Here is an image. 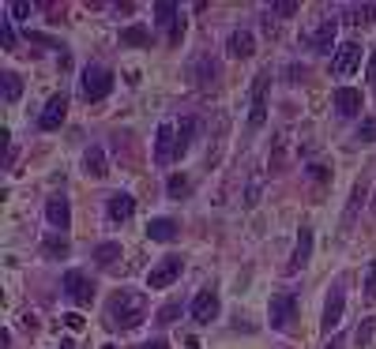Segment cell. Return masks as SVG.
<instances>
[{
    "mask_svg": "<svg viewBox=\"0 0 376 349\" xmlns=\"http://www.w3.org/2000/svg\"><path fill=\"white\" fill-rule=\"evenodd\" d=\"M105 316H110V327L132 331L147 319V297L136 289H117L110 297V304H105Z\"/></svg>",
    "mask_w": 376,
    "mask_h": 349,
    "instance_id": "cell-1",
    "label": "cell"
},
{
    "mask_svg": "<svg viewBox=\"0 0 376 349\" xmlns=\"http://www.w3.org/2000/svg\"><path fill=\"white\" fill-rule=\"evenodd\" d=\"M79 90H83L87 102H102L105 94L113 90V72L102 68V64H90V68L83 72V79H79Z\"/></svg>",
    "mask_w": 376,
    "mask_h": 349,
    "instance_id": "cell-2",
    "label": "cell"
},
{
    "mask_svg": "<svg viewBox=\"0 0 376 349\" xmlns=\"http://www.w3.org/2000/svg\"><path fill=\"white\" fill-rule=\"evenodd\" d=\"M335 31H339V19H331V16H324L313 31H305V38L301 42L313 49V53H331V45H335Z\"/></svg>",
    "mask_w": 376,
    "mask_h": 349,
    "instance_id": "cell-3",
    "label": "cell"
},
{
    "mask_svg": "<svg viewBox=\"0 0 376 349\" xmlns=\"http://www.w3.org/2000/svg\"><path fill=\"white\" fill-rule=\"evenodd\" d=\"M267 316H271V327L275 331H290L293 327V316H298V301H293V293H275Z\"/></svg>",
    "mask_w": 376,
    "mask_h": 349,
    "instance_id": "cell-4",
    "label": "cell"
},
{
    "mask_svg": "<svg viewBox=\"0 0 376 349\" xmlns=\"http://www.w3.org/2000/svg\"><path fill=\"white\" fill-rule=\"evenodd\" d=\"M155 162L158 166L177 162V124H158V131H155Z\"/></svg>",
    "mask_w": 376,
    "mask_h": 349,
    "instance_id": "cell-5",
    "label": "cell"
},
{
    "mask_svg": "<svg viewBox=\"0 0 376 349\" xmlns=\"http://www.w3.org/2000/svg\"><path fill=\"white\" fill-rule=\"evenodd\" d=\"M267 87H271V72H263L252 87V113H249V131H260L267 120Z\"/></svg>",
    "mask_w": 376,
    "mask_h": 349,
    "instance_id": "cell-6",
    "label": "cell"
},
{
    "mask_svg": "<svg viewBox=\"0 0 376 349\" xmlns=\"http://www.w3.org/2000/svg\"><path fill=\"white\" fill-rule=\"evenodd\" d=\"M357 68H361V45L357 42H343L339 53H335V60H331V75L346 79V75H354Z\"/></svg>",
    "mask_w": 376,
    "mask_h": 349,
    "instance_id": "cell-7",
    "label": "cell"
},
{
    "mask_svg": "<svg viewBox=\"0 0 376 349\" xmlns=\"http://www.w3.org/2000/svg\"><path fill=\"white\" fill-rule=\"evenodd\" d=\"M181 256H166L162 263H155L151 267V274H147V286L151 289H166V286H173L177 281V274H181Z\"/></svg>",
    "mask_w": 376,
    "mask_h": 349,
    "instance_id": "cell-8",
    "label": "cell"
},
{
    "mask_svg": "<svg viewBox=\"0 0 376 349\" xmlns=\"http://www.w3.org/2000/svg\"><path fill=\"white\" fill-rule=\"evenodd\" d=\"M64 297H68L72 304H90V301H94L90 278H87L83 271H68V274H64Z\"/></svg>",
    "mask_w": 376,
    "mask_h": 349,
    "instance_id": "cell-9",
    "label": "cell"
},
{
    "mask_svg": "<svg viewBox=\"0 0 376 349\" xmlns=\"http://www.w3.org/2000/svg\"><path fill=\"white\" fill-rule=\"evenodd\" d=\"M343 312H346V289H343V286H331V293H328V304H324V319H320V327H324V334H331L335 327L343 323Z\"/></svg>",
    "mask_w": 376,
    "mask_h": 349,
    "instance_id": "cell-10",
    "label": "cell"
},
{
    "mask_svg": "<svg viewBox=\"0 0 376 349\" xmlns=\"http://www.w3.org/2000/svg\"><path fill=\"white\" fill-rule=\"evenodd\" d=\"M64 117H68V94L57 90V94L46 102V109H42V117H38V124H42L46 131H53V128L64 124Z\"/></svg>",
    "mask_w": 376,
    "mask_h": 349,
    "instance_id": "cell-11",
    "label": "cell"
},
{
    "mask_svg": "<svg viewBox=\"0 0 376 349\" xmlns=\"http://www.w3.org/2000/svg\"><path fill=\"white\" fill-rule=\"evenodd\" d=\"M46 222L53 225V230H68L72 225V203H68V195H49V203H46Z\"/></svg>",
    "mask_w": 376,
    "mask_h": 349,
    "instance_id": "cell-12",
    "label": "cell"
},
{
    "mask_svg": "<svg viewBox=\"0 0 376 349\" xmlns=\"http://www.w3.org/2000/svg\"><path fill=\"white\" fill-rule=\"evenodd\" d=\"M132 214H136V199H132L128 192H117L110 195V203H105V218H110L113 225H125Z\"/></svg>",
    "mask_w": 376,
    "mask_h": 349,
    "instance_id": "cell-13",
    "label": "cell"
},
{
    "mask_svg": "<svg viewBox=\"0 0 376 349\" xmlns=\"http://www.w3.org/2000/svg\"><path fill=\"white\" fill-rule=\"evenodd\" d=\"M219 316V293L214 289H204L192 297V319L196 323H211V319Z\"/></svg>",
    "mask_w": 376,
    "mask_h": 349,
    "instance_id": "cell-14",
    "label": "cell"
},
{
    "mask_svg": "<svg viewBox=\"0 0 376 349\" xmlns=\"http://www.w3.org/2000/svg\"><path fill=\"white\" fill-rule=\"evenodd\" d=\"M361 105H365L361 90H354V87H339V90H335V109H339V117H357Z\"/></svg>",
    "mask_w": 376,
    "mask_h": 349,
    "instance_id": "cell-15",
    "label": "cell"
},
{
    "mask_svg": "<svg viewBox=\"0 0 376 349\" xmlns=\"http://www.w3.org/2000/svg\"><path fill=\"white\" fill-rule=\"evenodd\" d=\"M308 256H313V230H308V225H301V230H298V245H293L290 271H298V267H305V263H308Z\"/></svg>",
    "mask_w": 376,
    "mask_h": 349,
    "instance_id": "cell-16",
    "label": "cell"
},
{
    "mask_svg": "<svg viewBox=\"0 0 376 349\" xmlns=\"http://www.w3.org/2000/svg\"><path fill=\"white\" fill-rule=\"evenodd\" d=\"M177 222L173 218H155L151 225H147V237L151 240H158V245H169V240H177Z\"/></svg>",
    "mask_w": 376,
    "mask_h": 349,
    "instance_id": "cell-17",
    "label": "cell"
},
{
    "mask_svg": "<svg viewBox=\"0 0 376 349\" xmlns=\"http://www.w3.org/2000/svg\"><path fill=\"white\" fill-rule=\"evenodd\" d=\"M226 49H230V57L245 60V57H252V53H256V42H252V34H249V31H234V34H230V42H226Z\"/></svg>",
    "mask_w": 376,
    "mask_h": 349,
    "instance_id": "cell-18",
    "label": "cell"
},
{
    "mask_svg": "<svg viewBox=\"0 0 376 349\" xmlns=\"http://www.w3.org/2000/svg\"><path fill=\"white\" fill-rule=\"evenodd\" d=\"M192 75H196V83H199V87L214 83V75H219V60L207 57V53H204V57H196V60H192Z\"/></svg>",
    "mask_w": 376,
    "mask_h": 349,
    "instance_id": "cell-19",
    "label": "cell"
},
{
    "mask_svg": "<svg viewBox=\"0 0 376 349\" xmlns=\"http://www.w3.org/2000/svg\"><path fill=\"white\" fill-rule=\"evenodd\" d=\"M83 173H87V177H105V173H110V166H105V151H102V146H90V151L83 154Z\"/></svg>",
    "mask_w": 376,
    "mask_h": 349,
    "instance_id": "cell-20",
    "label": "cell"
},
{
    "mask_svg": "<svg viewBox=\"0 0 376 349\" xmlns=\"http://www.w3.org/2000/svg\"><path fill=\"white\" fill-rule=\"evenodd\" d=\"M0 90H4V102H8V105H16V102H19V94H23V79H19V72H0Z\"/></svg>",
    "mask_w": 376,
    "mask_h": 349,
    "instance_id": "cell-21",
    "label": "cell"
},
{
    "mask_svg": "<svg viewBox=\"0 0 376 349\" xmlns=\"http://www.w3.org/2000/svg\"><path fill=\"white\" fill-rule=\"evenodd\" d=\"M120 45H136V49L151 45V31H147V26H125V31H120Z\"/></svg>",
    "mask_w": 376,
    "mask_h": 349,
    "instance_id": "cell-22",
    "label": "cell"
},
{
    "mask_svg": "<svg viewBox=\"0 0 376 349\" xmlns=\"http://www.w3.org/2000/svg\"><path fill=\"white\" fill-rule=\"evenodd\" d=\"M42 252H46L49 259H64V256H68V240H64L61 233H49L42 240Z\"/></svg>",
    "mask_w": 376,
    "mask_h": 349,
    "instance_id": "cell-23",
    "label": "cell"
},
{
    "mask_svg": "<svg viewBox=\"0 0 376 349\" xmlns=\"http://www.w3.org/2000/svg\"><path fill=\"white\" fill-rule=\"evenodd\" d=\"M117 256H120V245H117V240H105V245L94 248V263H98V267H113Z\"/></svg>",
    "mask_w": 376,
    "mask_h": 349,
    "instance_id": "cell-24",
    "label": "cell"
},
{
    "mask_svg": "<svg viewBox=\"0 0 376 349\" xmlns=\"http://www.w3.org/2000/svg\"><path fill=\"white\" fill-rule=\"evenodd\" d=\"M192 131H196V117H184L177 124V158L188 151V143H192Z\"/></svg>",
    "mask_w": 376,
    "mask_h": 349,
    "instance_id": "cell-25",
    "label": "cell"
},
{
    "mask_svg": "<svg viewBox=\"0 0 376 349\" xmlns=\"http://www.w3.org/2000/svg\"><path fill=\"white\" fill-rule=\"evenodd\" d=\"M155 19L158 23H166L169 31L181 23V16H177V4H169V0H162V4H155Z\"/></svg>",
    "mask_w": 376,
    "mask_h": 349,
    "instance_id": "cell-26",
    "label": "cell"
},
{
    "mask_svg": "<svg viewBox=\"0 0 376 349\" xmlns=\"http://www.w3.org/2000/svg\"><path fill=\"white\" fill-rule=\"evenodd\" d=\"M376 16V4H361V8H350V16H346V23L350 26H369Z\"/></svg>",
    "mask_w": 376,
    "mask_h": 349,
    "instance_id": "cell-27",
    "label": "cell"
},
{
    "mask_svg": "<svg viewBox=\"0 0 376 349\" xmlns=\"http://www.w3.org/2000/svg\"><path fill=\"white\" fill-rule=\"evenodd\" d=\"M188 188H192V184H188V177H177V173H173V177L166 181L169 199H184V195H188Z\"/></svg>",
    "mask_w": 376,
    "mask_h": 349,
    "instance_id": "cell-28",
    "label": "cell"
},
{
    "mask_svg": "<svg viewBox=\"0 0 376 349\" xmlns=\"http://www.w3.org/2000/svg\"><path fill=\"white\" fill-rule=\"evenodd\" d=\"M365 203V184H354V195H350V207H346V222H354V214H357V207Z\"/></svg>",
    "mask_w": 376,
    "mask_h": 349,
    "instance_id": "cell-29",
    "label": "cell"
},
{
    "mask_svg": "<svg viewBox=\"0 0 376 349\" xmlns=\"http://www.w3.org/2000/svg\"><path fill=\"white\" fill-rule=\"evenodd\" d=\"M357 139H361V143H376V117H365V120L357 124Z\"/></svg>",
    "mask_w": 376,
    "mask_h": 349,
    "instance_id": "cell-30",
    "label": "cell"
},
{
    "mask_svg": "<svg viewBox=\"0 0 376 349\" xmlns=\"http://www.w3.org/2000/svg\"><path fill=\"white\" fill-rule=\"evenodd\" d=\"M4 11H8V19H31V11H34V8H31V4H19V0H11Z\"/></svg>",
    "mask_w": 376,
    "mask_h": 349,
    "instance_id": "cell-31",
    "label": "cell"
},
{
    "mask_svg": "<svg viewBox=\"0 0 376 349\" xmlns=\"http://www.w3.org/2000/svg\"><path fill=\"white\" fill-rule=\"evenodd\" d=\"M177 316H181V304H177V301H169V304H162V312H158V323L166 327V323H173Z\"/></svg>",
    "mask_w": 376,
    "mask_h": 349,
    "instance_id": "cell-32",
    "label": "cell"
},
{
    "mask_svg": "<svg viewBox=\"0 0 376 349\" xmlns=\"http://www.w3.org/2000/svg\"><path fill=\"white\" fill-rule=\"evenodd\" d=\"M365 301L376 304V259L369 263V278H365Z\"/></svg>",
    "mask_w": 376,
    "mask_h": 349,
    "instance_id": "cell-33",
    "label": "cell"
},
{
    "mask_svg": "<svg viewBox=\"0 0 376 349\" xmlns=\"http://www.w3.org/2000/svg\"><path fill=\"white\" fill-rule=\"evenodd\" d=\"M0 38H4V49H16V31H11V19H0Z\"/></svg>",
    "mask_w": 376,
    "mask_h": 349,
    "instance_id": "cell-34",
    "label": "cell"
},
{
    "mask_svg": "<svg viewBox=\"0 0 376 349\" xmlns=\"http://www.w3.org/2000/svg\"><path fill=\"white\" fill-rule=\"evenodd\" d=\"M298 8H301V4H293V0H282V4H271V16H282V19H286V16H293Z\"/></svg>",
    "mask_w": 376,
    "mask_h": 349,
    "instance_id": "cell-35",
    "label": "cell"
},
{
    "mask_svg": "<svg viewBox=\"0 0 376 349\" xmlns=\"http://www.w3.org/2000/svg\"><path fill=\"white\" fill-rule=\"evenodd\" d=\"M372 327H376L372 319H365V323L357 327V345H369V338H372Z\"/></svg>",
    "mask_w": 376,
    "mask_h": 349,
    "instance_id": "cell-36",
    "label": "cell"
},
{
    "mask_svg": "<svg viewBox=\"0 0 376 349\" xmlns=\"http://www.w3.org/2000/svg\"><path fill=\"white\" fill-rule=\"evenodd\" d=\"M308 177H313V181H328V177H331V169H324L320 162H313V166H308Z\"/></svg>",
    "mask_w": 376,
    "mask_h": 349,
    "instance_id": "cell-37",
    "label": "cell"
},
{
    "mask_svg": "<svg viewBox=\"0 0 376 349\" xmlns=\"http://www.w3.org/2000/svg\"><path fill=\"white\" fill-rule=\"evenodd\" d=\"M369 79L376 83V49H372V57H369Z\"/></svg>",
    "mask_w": 376,
    "mask_h": 349,
    "instance_id": "cell-38",
    "label": "cell"
},
{
    "mask_svg": "<svg viewBox=\"0 0 376 349\" xmlns=\"http://www.w3.org/2000/svg\"><path fill=\"white\" fill-rule=\"evenodd\" d=\"M143 349H166V342H162V338H155V342H147Z\"/></svg>",
    "mask_w": 376,
    "mask_h": 349,
    "instance_id": "cell-39",
    "label": "cell"
},
{
    "mask_svg": "<svg viewBox=\"0 0 376 349\" xmlns=\"http://www.w3.org/2000/svg\"><path fill=\"white\" fill-rule=\"evenodd\" d=\"M102 349H117V345H102Z\"/></svg>",
    "mask_w": 376,
    "mask_h": 349,
    "instance_id": "cell-40",
    "label": "cell"
}]
</instances>
